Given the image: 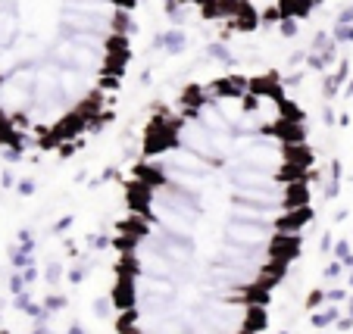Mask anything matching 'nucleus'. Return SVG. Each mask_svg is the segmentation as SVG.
Returning a JSON list of instances; mask_svg holds the SVG:
<instances>
[{
	"instance_id": "nucleus-1",
	"label": "nucleus",
	"mask_w": 353,
	"mask_h": 334,
	"mask_svg": "<svg viewBox=\"0 0 353 334\" xmlns=\"http://www.w3.org/2000/svg\"><path fill=\"white\" fill-rule=\"evenodd\" d=\"M285 125L250 87L238 122L210 94L147 156L119 234L125 334H256L310 216Z\"/></svg>"
}]
</instances>
